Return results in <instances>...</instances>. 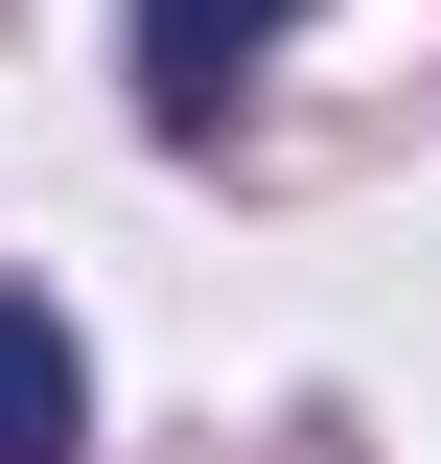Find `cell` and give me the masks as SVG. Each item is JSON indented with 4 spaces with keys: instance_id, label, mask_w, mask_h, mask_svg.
Here are the masks:
<instances>
[{
    "instance_id": "6da1fadb",
    "label": "cell",
    "mask_w": 441,
    "mask_h": 464,
    "mask_svg": "<svg viewBox=\"0 0 441 464\" xmlns=\"http://www.w3.org/2000/svg\"><path fill=\"white\" fill-rule=\"evenodd\" d=\"M279 24H302V0H140V116H163V140H210L232 70H256Z\"/></svg>"
},
{
    "instance_id": "7a4b0ae2",
    "label": "cell",
    "mask_w": 441,
    "mask_h": 464,
    "mask_svg": "<svg viewBox=\"0 0 441 464\" xmlns=\"http://www.w3.org/2000/svg\"><path fill=\"white\" fill-rule=\"evenodd\" d=\"M0 464H93V348L0 279Z\"/></svg>"
}]
</instances>
